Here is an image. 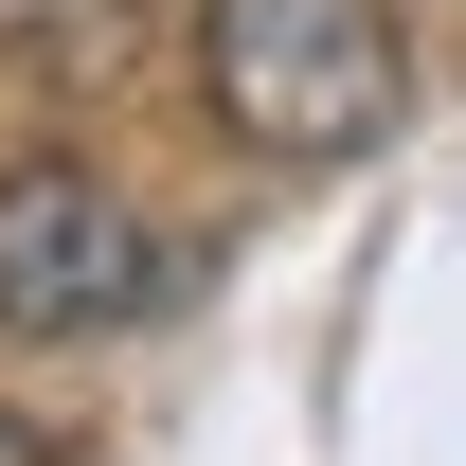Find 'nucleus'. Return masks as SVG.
<instances>
[{"label": "nucleus", "instance_id": "4", "mask_svg": "<svg viewBox=\"0 0 466 466\" xmlns=\"http://www.w3.org/2000/svg\"><path fill=\"white\" fill-rule=\"evenodd\" d=\"M0 466H55V431H18V412H0Z\"/></svg>", "mask_w": 466, "mask_h": 466}, {"label": "nucleus", "instance_id": "3", "mask_svg": "<svg viewBox=\"0 0 466 466\" xmlns=\"http://www.w3.org/2000/svg\"><path fill=\"white\" fill-rule=\"evenodd\" d=\"M126 18L144 0H0V55L18 72H90V55H126Z\"/></svg>", "mask_w": 466, "mask_h": 466}, {"label": "nucleus", "instance_id": "2", "mask_svg": "<svg viewBox=\"0 0 466 466\" xmlns=\"http://www.w3.org/2000/svg\"><path fill=\"white\" fill-rule=\"evenodd\" d=\"M162 305V233L90 162H0V341H90Z\"/></svg>", "mask_w": 466, "mask_h": 466}, {"label": "nucleus", "instance_id": "1", "mask_svg": "<svg viewBox=\"0 0 466 466\" xmlns=\"http://www.w3.org/2000/svg\"><path fill=\"white\" fill-rule=\"evenodd\" d=\"M198 90L251 162H359V144H395L412 55H395V0H216Z\"/></svg>", "mask_w": 466, "mask_h": 466}]
</instances>
